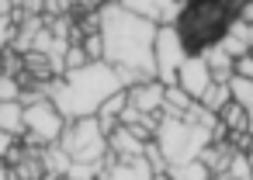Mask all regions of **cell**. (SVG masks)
Returning a JSON list of instances; mask_svg holds the SVG:
<instances>
[{"mask_svg": "<svg viewBox=\"0 0 253 180\" xmlns=\"http://www.w3.org/2000/svg\"><path fill=\"white\" fill-rule=\"evenodd\" d=\"M18 38V18L14 14H0V52H7Z\"/></svg>", "mask_w": 253, "mask_h": 180, "instance_id": "23", "label": "cell"}, {"mask_svg": "<svg viewBox=\"0 0 253 180\" xmlns=\"http://www.w3.org/2000/svg\"><path fill=\"white\" fill-rule=\"evenodd\" d=\"M118 90H125L118 70L111 63H90L84 70L56 76L49 83V101L63 111L66 121H77V118H97L104 101L115 97Z\"/></svg>", "mask_w": 253, "mask_h": 180, "instance_id": "2", "label": "cell"}, {"mask_svg": "<svg viewBox=\"0 0 253 180\" xmlns=\"http://www.w3.org/2000/svg\"><path fill=\"white\" fill-rule=\"evenodd\" d=\"M90 4H94V7H97V11H101V7H104V4H122V0H90Z\"/></svg>", "mask_w": 253, "mask_h": 180, "instance_id": "30", "label": "cell"}, {"mask_svg": "<svg viewBox=\"0 0 253 180\" xmlns=\"http://www.w3.org/2000/svg\"><path fill=\"white\" fill-rule=\"evenodd\" d=\"M84 49H87L90 63H104V35H101V32H97V35H87V38H84Z\"/></svg>", "mask_w": 253, "mask_h": 180, "instance_id": "26", "label": "cell"}, {"mask_svg": "<svg viewBox=\"0 0 253 180\" xmlns=\"http://www.w3.org/2000/svg\"><path fill=\"white\" fill-rule=\"evenodd\" d=\"M4 73H7V70H4V59H0V76H4Z\"/></svg>", "mask_w": 253, "mask_h": 180, "instance_id": "34", "label": "cell"}, {"mask_svg": "<svg viewBox=\"0 0 253 180\" xmlns=\"http://www.w3.org/2000/svg\"><path fill=\"white\" fill-rule=\"evenodd\" d=\"M21 94H25V83L18 76H11V73L0 76V101H21Z\"/></svg>", "mask_w": 253, "mask_h": 180, "instance_id": "25", "label": "cell"}, {"mask_svg": "<svg viewBox=\"0 0 253 180\" xmlns=\"http://www.w3.org/2000/svg\"><path fill=\"white\" fill-rule=\"evenodd\" d=\"M167 173H170V180H208V177H215V173L205 166V159L170 163V166H167Z\"/></svg>", "mask_w": 253, "mask_h": 180, "instance_id": "17", "label": "cell"}, {"mask_svg": "<svg viewBox=\"0 0 253 180\" xmlns=\"http://www.w3.org/2000/svg\"><path fill=\"white\" fill-rule=\"evenodd\" d=\"M205 56V63L211 66V76L218 80V83H229L232 76H236V59L222 49V45H211L208 52H201Z\"/></svg>", "mask_w": 253, "mask_h": 180, "instance_id": "12", "label": "cell"}, {"mask_svg": "<svg viewBox=\"0 0 253 180\" xmlns=\"http://www.w3.org/2000/svg\"><path fill=\"white\" fill-rule=\"evenodd\" d=\"M66 125L70 121L63 118V111L45 97L39 104H25V135H18V139H25L32 149H42V145L59 142L63 132H66Z\"/></svg>", "mask_w": 253, "mask_h": 180, "instance_id": "6", "label": "cell"}, {"mask_svg": "<svg viewBox=\"0 0 253 180\" xmlns=\"http://www.w3.org/2000/svg\"><path fill=\"white\" fill-rule=\"evenodd\" d=\"M104 170H108V163H104V159H101V163H70L66 180H101V177H104Z\"/></svg>", "mask_w": 253, "mask_h": 180, "instance_id": "20", "label": "cell"}, {"mask_svg": "<svg viewBox=\"0 0 253 180\" xmlns=\"http://www.w3.org/2000/svg\"><path fill=\"white\" fill-rule=\"evenodd\" d=\"M146 145H149V142H142L128 125H118V128L108 135V149H111L115 159H142V156H146Z\"/></svg>", "mask_w": 253, "mask_h": 180, "instance_id": "11", "label": "cell"}, {"mask_svg": "<svg viewBox=\"0 0 253 180\" xmlns=\"http://www.w3.org/2000/svg\"><path fill=\"white\" fill-rule=\"evenodd\" d=\"M250 52H253V25H250Z\"/></svg>", "mask_w": 253, "mask_h": 180, "instance_id": "33", "label": "cell"}, {"mask_svg": "<svg viewBox=\"0 0 253 180\" xmlns=\"http://www.w3.org/2000/svg\"><path fill=\"white\" fill-rule=\"evenodd\" d=\"M201 104H205L208 111H215V114H218V111H222L225 104H232V90H229V83H218V80H215V83H211V87L205 90Z\"/></svg>", "mask_w": 253, "mask_h": 180, "instance_id": "18", "label": "cell"}, {"mask_svg": "<svg viewBox=\"0 0 253 180\" xmlns=\"http://www.w3.org/2000/svg\"><path fill=\"white\" fill-rule=\"evenodd\" d=\"M243 21H246V25H253V4L246 7V14H243Z\"/></svg>", "mask_w": 253, "mask_h": 180, "instance_id": "31", "label": "cell"}, {"mask_svg": "<svg viewBox=\"0 0 253 180\" xmlns=\"http://www.w3.org/2000/svg\"><path fill=\"white\" fill-rule=\"evenodd\" d=\"M218 121H222V128L232 135V132H250V111L243 108V104H225L222 111H218Z\"/></svg>", "mask_w": 253, "mask_h": 180, "instance_id": "16", "label": "cell"}, {"mask_svg": "<svg viewBox=\"0 0 253 180\" xmlns=\"http://www.w3.org/2000/svg\"><path fill=\"white\" fill-rule=\"evenodd\" d=\"M108 170H104V177L101 180H153V166H149V159L142 156V159H115L111 152H108Z\"/></svg>", "mask_w": 253, "mask_h": 180, "instance_id": "10", "label": "cell"}, {"mask_svg": "<svg viewBox=\"0 0 253 180\" xmlns=\"http://www.w3.org/2000/svg\"><path fill=\"white\" fill-rule=\"evenodd\" d=\"M198 101L184 90V87H167V101H163V118H187V111L194 108Z\"/></svg>", "mask_w": 253, "mask_h": 180, "instance_id": "14", "label": "cell"}, {"mask_svg": "<svg viewBox=\"0 0 253 180\" xmlns=\"http://www.w3.org/2000/svg\"><path fill=\"white\" fill-rule=\"evenodd\" d=\"M222 180H253V163H250V152H232Z\"/></svg>", "mask_w": 253, "mask_h": 180, "instance_id": "19", "label": "cell"}, {"mask_svg": "<svg viewBox=\"0 0 253 180\" xmlns=\"http://www.w3.org/2000/svg\"><path fill=\"white\" fill-rule=\"evenodd\" d=\"M250 132H253V111H250Z\"/></svg>", "mask_w": 253, "mask_h": 180, "instance_id": "35", "label": "cell"}, {"mask_svg": "<svg viewBox=\"0 0 253 180\" xmlns=\"http://www.w3.org/2000/svg\"><path fill=\"white\" fill-rule=\"evenodd\" d=\"M128 108V90H118L115 97L104 101V108L97 111V118H122V111Z\"/></svg>", "mask_w": 253, "mask_h": 180, "instance_id": "24", "label": "cell"}, {"mask_svg": "<svg viewBox=\"0 0 253 180\" xmlns=\"http://www.w3.org/2000/svg\"><path fill=\"white\" fill-rule=\"evenodd\" d=\"M0 180H11V166H7L4 159H0Z\"/></svg>", "mask_w": 253, "mask_h": 180, "instance_id": "29", "label": "cell"}, {"mask_svg": "<svg viewBox=\"0 0 253 180\" xmlns=\"http://www.w3.org/2000/svg\"><path fill=\"white\" fill-rule=\"evenodd\" d=\"M236 76L253 80V52H246V56H239V59H236Z\"/></svg>", "mask_w": 253, "mask_h": 180, "instance_id": "27", "label": "cell"}, {"mask_svg": "<svg viewBox=\"0 0 253 180\" xmlns=\"http://www.w3.org/2000/svg\"><path fill=\"white\" fill-rule=\"evenodd\" d=\"M101 35H104V63L139 70L142 76L156 80L160 21L142 18L122 4H104L101 7Z\"/></svg>", "mask_w": 253, "mask_h": 180, "instance_id": "1", "label": "cell"}, {"mask_svg": "<svg viewBox=\"0 0 253 180\" xmlns=\"http://www.w3.org/2000/svg\"><path fill=\"white\" fill-rule=\"evenodd\" d=\"M153 180H170V173H153Z\"/></svg>", "mask_w": 253, "mask_h": 180, "instance_id": "32", "label": "cell"}, {"mask_svg": "<svg viewBox=\"0 0 253 180\" xmlns=\"http://www.w3.org/2000/svg\"><path fill=\"white\" fill-rule=\"evenodd\" d=\"M0 132L25 135V104L21 101H0Z\"/></svg>", "mask_w": 253, "mask_h": 180, "instance_id": "13", "label": "cell"}, {"mask_svg": "<svg viewBox=\"0 0 253 180\" xmlns=\"http://www.w3.org/2000/svg\"><path fill=\"white\" fill-rule=\"evenodd\" d=\"M59 145H63V152L73 163H101L111 152L108 149V135H104V128H101L97 118H77V121H70L66 132H63V139H59Z\"/></svg>", "mask_w": 253, "mask_h": 180, "instance_id": "5", "label": "cell"}, {"mask_svg": "<svg viewBox=\"0 0 253 180\" xmlns=\"http://www.w3.org/2000/svg\"><path fill=\"white\" fill-rule=\"evenodd\" d=\"M187 49L177 35L173 25H160V35H156V80L167 83V87H177V76H180V66L187 63Z\"/></svg>", "mask_w": 253, "mask_h": 180, "instance_id": "7", "label": "cell"}, {"mask_svg": "<svg viewBox=\"0 0 253 180\" xmlns=\"http://www.w3.org/2000/svg\"><path fill=\"white\" fill-rule=\"evenodd\" d=\"M215 83V76H211V66L205 63V56H187V63L180 66V76H177V87H184L194 101H201L205 97V90Z\"/></svg>", "mask_w": 253, "mask_h": 180, "instance_id": "8", "label": "cell"}, {"mask_svg": "<svg viewBox=\"0 0 253 180\" xmlns=\"http://www.w3.org/2000/svg\"><path fill=\"white\" fill-rule=\"evenodd\" d=\"M163 101H167V83H160V80H142V83L128 87V104L146 114H160Z\"/></svg>", "mask_w": 253, "mask_h": 180, "instance_id": "9", "label": "cell"}, {"mask_svg": "<svg viewBox=\"0 0 253 180\" xmlns=\"http://www.w3.org/2000/svg\"><path fill=\"white\" fill-rule=\"evenodd\" d=\"M14 142H18V135H7V132H0V159L7 163V152L14 149Z\"/></svg>", "mask_w": 253, "mask_h": 180, "instance_id": "28", "label": "cell"}, {"mask_svg": "<svg viewBox=\"0 0 253 180\" xmlns=\"http://www.w3.org/2000/svg\"><path fill=\"white\" fill-rule=\"evenodd\" d=\"M218 45H222V49H225L232 59L246 56V52H250V25H246V21H236V25L229 28V35H225Z\"/></svg>", "mask_w": 253, "mask_h": 180, "instance_id": "15", "label": "cell"}, {"mask_svg": "<svg viewBox=\"0 0 253 180\" xmlns=\"http://www.w3.org/2000/svg\"><path fill=\"white\" fill-rule=\"evenodd\" d=\"M208 180H222V177H208Z\"/></svg>", "mask_w": 253, "mask_h": 180, "instance_id": "36", "label": "cell"}, {"mask_svg": "<svg viewBox=\"0 0 253 180\" xmlns=\"http://www.w3.org/2000/svg\"><path fill=\"white\" fill-rule=\"evenodd\" d=\"M250 4L253 0H187L173 28H177L184 49L191 56H201L211 45H218L236 21H243Z\"/></svg>", "mask_w": 253, "mask_h": 180, "instance_id": "3", "label": "cell"}, {"mask_svg": "<svg viewBox=\"0 0 253 180\" xmlns=\"http://www.w3.org/2000/svg\"><path fill=\"white\" fill-rule=\"evenodd\" d=\"M163 118V114H160ZM215 132L205 125H194L187 118H163L160 132H156V145L167 156V163H187V159H201V152L211 145Z\"/></svg>", "mask_w": 253, "mask_h": 180, "instance_id": "4", "label": "cell"}, {"mask_svg": "<svg viewBox=\"0 0 253 180\" xmlns=\"http://www.w3.org/2000/svg\"><path fill=\"white\" fill-rule=\"evenodd\" d=\"M84 66H90L87 49H84V45H70V49H66V56H63V76H66V73H73V70H84Z\"/></svg>", "mask_w": 253, "mask_h": 180, "instance_id": "22", "label": "cell"}, {"mask_svg": "<svg viewBox=\"0 0 253 180\" xmlns=\"http://www.w3.org/2000/svg\"><path fill=\"white\" fill-rule=\"evenodd\" d=\"M229 90H232V101H236V104H243L246 111H253V80L232 76V80H229Z\"/></svg>", "mask_w": 253, "mask_h": 180, "instance_id": "21", "label": "cell"}]
</instances>
